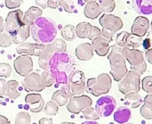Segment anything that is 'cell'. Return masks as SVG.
Masks as SVG:
<instances>
[{
  "instance_id": "cell-15",
  "label": "cell",
  "mask_w": 152,
  "mask_h": 124,
  "mask_svg": "<svg viewBox=\"0 0 152 124\" xmlns=\"http://www.w3.org/2000/svg\"><path fill=\"white\" fill-rule=\"evenodd\" d=\"M25 103L29 106V110L32 113H40L45 107V100L40 94L32 93L28 94L25 97Z\"/></svg>"
},
{
  "instance_id": "cell-46",
  "label": "cell",
  "mask_w": 152,
  "mask_h": 124,
  "mask_svg": "<svg viewBox=\"0 0 152 124\" xmlns=\"http://www.w3.org/2000/svg\"><path fill=\"white\" fill-rule=\"evenodd\" d=\"M47 2L48 0H35V3L37 6H40L41 8L43 9H45L47 8Z\"/></svg>"
},
{
  "instance_id": "cell-31",
  "label": "cell",
  "mask_w": 152,
  "mask_h": 124,
  "mask_svg": "<svg viewBox=\"0 0 152 124\" xmlns=\"http://www.w3.org/2000/svg\"><path fill=\"white\" fill-rule=\"evenodd\" d=\"M142 38L134 35L132 33H130L127 41H126V46L130 47V48H138L142 44Z\"/></svg>"
},
{
  "instance_id": "cell-14",
  "label": "cell",
  "mask_w": 152,
  "mask_h": 124,
  "mask_svg": "<svg viewBox=\"0 0 152 124\" xmlns=\"http://www.w3.org/2000/svg\"><path fill=\"white\" fill-rule=\"evenodd\" d=\"M150 27L151 23L148 18H146L145 16H138L132 25L131 31L132 34L142 38L147 34L148 30H150Z\"/></svg>"
},
{
  "instance_id": "cell-29",
  "label": "cell",
  "mask_w": 152,
  "mask_h": 124,
  "mask_svg": "<svg viewBox=\"0 0 152 124\" xmlns=\"http://www.w3.org/2000/svg\"><path fill=\"white\" fill-rule=\"evenodd\" d=\"M69 95L62 89L60 90H56L52 97V100L54 101L59 106H64L68 104L69 100Z\"/></svg>"
},
{
  "instance_id": "cell-44",
  "label": "cell",
  "mask_w": 152,
  "mask_h": 124,
  "mask_svg": "<svg viewBox=\"0 0 152 124\" xmlns=\"http://www.w3.org/2000/svg\"><path fill=\"white\" fill-rule=\"evenodd\" d=\"M6 80L3 78H0V97H4L5 96V89H6Z\"/></svg>"
},
{
  "instance_id": "cell-45",
  "label": "cell",
  "mask_w": 152,
  "mask_h": 124,
  "mask_svg": "<svg viewBox=\"0 0 152 124\" xmlns=\"http://www.w3.org/2000/svg\"><path fill=\"white\" fill-rule=\"evenodd\" d=\"M61 89L64 90V91L69 95V97H71L74 96L73 93H72V91H71V89H70V86H69V82H68V83H65V84H62V86L61 87Z\"/></svg>"
},
{
  "instance_id": "cell-30",
  "label": "cell",
  "mask_w": 152,
  "mask_h": 124,
  "mask_svg": "<svg viewBox=\"0 0 152 124\" xmlns=\"http://www.w3.org/2000/svg\"><path fill=\"white\" fill-rule=\"evenodd\" d=\"M76 27L71 24L64 26L61 30V37L67 41L74 40L76 38Z\"/></svg>"
},
{
  "instance_id": "cell-25",
  "label": "cell",
  "mask_w": 152,
  "mask_h": 124,
  "mask_svg": "<svg viewBox=\"0 0 152 124\" xmlns=\"http://www.w3.org/2000/svg\"><path fill=\"white\" fill-rule=\"evenodd\" d=\"M125 100H126V103L132 109H135L139 107L143 102L141 95L137 91H131V92L125 94Z\"/></svg>"
},
{
  "instance_id": "cell-18",
  "label": "cell",
  "mask_w": 152,
  "mask_h": 124,
  "mask_svg": "<svg viewBox=\"0 0 152 124\" xmlns=\"http://www.w3.org/2000/svg\"><path fill=\"white\" fill-rule=\"evenodd\" d=\"M30 35V25H27L22 23V25H20L12 34V42L14 44L20 45L23 42H25L28 38Z\"/></svg>"
},
{
  "instance_id": "cell-40",
  "label": "cell",
  "mask_w": 152,
  "mask_h": 124,
  "mask_svg": "<svg viewBox=\"0 0 152 124\" xmlns=\"http://www.w3.org/2000/svg\"><path fill=\"white\" fill-rule=\"evenodd\" d=\"M12 73V67L7 63H0V78H8Z\"/></svg>"
},
{
  "instance_id": "cell-36",
  "label": "cell",
  "mask_w": 152,
  "mask_h": 124,
  "mask_svg": "<svg viewBox=\"0 0 152 124\" xmlns=\"http://www.w3.org/2000/svg\"><path fill=\"white\" fill-rule=\"evenodd\" d=\"M14 123L16 124H29L31 123V117L27 112H20L17 114Z\"/></svg>"
},
{
  "instance_id": "cell-28",
  "label": "cell",
  "mask_w": 152,
  "mask_h": 124,
  "mask_svg": "<svg viewBox=\"0 0 152 124\" xmlns=\"http://www.w3.org/2000/svg\"><path fill=\"white\" fill-rule=\"evenodd\" d=\"M93 25L89 22L82 21L76 26V35L79 38H88Z\"/></svg>"
},
{
  "instance_id": "cell-4",
  "label": "cell",
  "mask_w": 152,
  "mask_h": 124,
  "mask_svg": "<svg viewBox=\"0 0 152 124\" xmlns=\"http://www.w3.org/2000/svg\"><path fill=\"white\" fill-rule=\"evenodd\" d=\"M99 22L102 27V37L107 38L109 41H111L114 35L123 27L122 20L118 16L111 13H104L103 15H102Z\"/></svg>"
},
{
  "instance_id": "cell-19",
  "label": "cell",
  "mask_w": 152,
  "mask_h": 124,
  "mask_svg": "<svg viewBox=\"0 0 152 124\" xmlns=\"http://www.w3.org/2000/svg\"><path fill=\"white\" fill-rule=\"evenodd\" d=\"M102 9L97 1L87 2L84 8V14L86 18L94 20L98 18L102 13Z\"/></svg>"
},
{
  "instance_id": "cell-32",
  "label": "cell",
  "mask_w": 152,
  "mask_h": 124,
  "mask_svg": "<svg viewBox=\"0 0 152 124\" xmlns=\"http://www.w3.org/2000/svg\"><path fill=\"white\" fill-rule=\"evenodd\" d=\"M82 113L84 114V117L88 121H97L100 118V115H99L98 112L96 111L95 108L92 107V106L86 107V109H84L82 111Z\"/></svg>"
},
{
  "instance_id": "cell-20",
  "label": "cell",
  "mask_w": 152,
  "mask_h": 124,
  "mask_svg": "<svg viewBox=\"0 0 152 124\" xmlns=\"http://www.w3.org/2000/svg\"><path fill=\"white\" fill-rule=\"evenodd\" d=\"M133 7L141 15L152 13V0H133Z\"/></svg>"
},
{
  "instance_id": "cell-38",
  "label": "cell",
  "mask_w": 152,
  "mask_h": 124,
  "mask_svg": "<svg viewBox=\"0 0 152 124\" xmlns=\"http://www.w3.org/2000/svg\"><path fill=\"white\" fill-rule=\"evenodd\" d=\"M129 35H130V33L127 31H121L120 33H118L116 37V39H115L116 45L118 46H121V47L126 46Z\"/></svg>"
},
{
  "instance_id": "cell-35",
  "label": "cell",
  "mask_w": 152,
  "mask_h": 124,
  "mask_svg": "<svg viewBox=\"0 0 152 124\" xmlns=\"http://www.w3.org/2000/svg\"><path fill=\"white\" fill-rule=\"evenodd\" d=\"M44 111L46 115H50V116H54L58 114L59 111V106L54 102V101H49L45 104V107H44Z\"/></svg>"
},
{
  "instance_id": "cell-1",
  "label": "cell",
  "mask_w": 152,
  "mask_h": 124,
  "mask_svg": "<svg viewBox=\"0 0 152 124\" xmlns=\"http://www.w3.org/2000/svg\"><path fill=\"white\" fill-rule=\"evenodd\" d=\"M58 30L56 22L48 17L40 16L30 25V35L38 44L47 45L57 37Z\"/></svg>"
},
{
  "instance_id": "cell-50",
  "label": "cell",
  "mask_w": 152,
  "mask_h": 124,
  "mask_svg": "<svg viewBox=\"0 0 152 124\" xmlns=\"http://www.w3.org/2000/svg\"><path fill=\"white\" fill-rule=\"evenodd\" d=\"M10 123V121L6 118V117H4V115H1L0 114V124H8Z\"/></svg>"
},
{
  "instance_id": "cell-16",
  "label": "cell",
  "mask_w": 152,
  "mask_h": 124,
  "mask_svg": "<svg viewBox=\"0 0 152 124\" xmlns=\"http://www.w3.org/2000/svg\"><path fill=\"white\" fill-rule=\"evenodd\" d=\"M76 56L80 61H89L94 56V48L90 43H81L75 50Z\"/></svg>"
},
{
  "instance_id": "cell-51",
  "label": "cell",
  "mask_w": 152,
  "mask_h": 124,
  "mask_svg": "<svg viewBox=\"0 0 152 124\" xmlns=\"http://www.w3.org/2000/svg\"><path fill=\"white\" fill-rule=\"evenodd\" d=\"M4 27H5V23H4V21L3 19L2 16H0V33L3 32L4 30Z\"/></svg>"
},
{
  "instance_id": "cell-49",
  "label": "cell",
  "mask_w": 152,
  "mask_h": 124,
  "mask_svg": "<svg viewBox=\"0 0 152 124\" xmlns=\"http://www.w3.org/2000/svg\"><path fill=\"white\" fill-rule=\"evenodd\" d=\"M39 124H52L53 123V120L50 118H42L39 120L38 122Z\"/></svg>"
},
{
  "instance_id": "cell-24",
  "label": "cell",
  "mask_w": 152,
  "mask_h": 124,
  "mask_svg": "<svg viewBox=\"0 0 152 124\" xmlns=\"http://www.w3.org/2000/svg\"><path fill=\"white\" fill-rule=\"evenodd\" d=\"M132 114L130 108L126 106L118 107L114 113V121L118 123H126L131 119Z\"/></svg>"
},
{
  "instance_id": "cell-3",
  "label": "cell",
  "mask_w": 152,
  "mask_h": 124,
  "mask_svg": "<svg viewBox=\"0 0 152 124\" xmlns=\"http://www.w3.org/2000/svg\"><path fill=\"white\" fill-rule=\"evenodd\" d=\"M112 86V80L108 73H102L97 78H90L86 84V90L94 97L109 93Z\"/></svg>"
},
{
  "instance_id": "cell-33",
  "label": "cell",
  "mask_w": 152,
  "mask_h": 124,
  "mask_svg": "<svg viewBox=\"0 0 152 124\" xmlns=\"http://www.w3.org/2000/svg\"><path fill=\"white\" fill-rule=\"evenodd\" d=\"M97 2L101 6L102 11L106 13H110L116 7L114 0H97Z\"/></svg>"
},
{
  "instance_id": "cell-17",
  "label": "cell",
  "mask_w": 152,
  "mask_h": 124,
  "mask_svg": "<svg viewBox=\"0 0 152 124\" xmlns=\"http://www.w3.org/2000/svg\"><path fill=\"white\" fill-rule=\"evenodd\" d=\"M92 46L94 48V51L100 56H105L109 54L110 51V42L107 38H105L104 37L101 36L98 37L96 38H94V40H92Z\"/></svg>"
},
{
  "instance_id": "cell-27",
  "label": "cell",
  "mask_w": 152,
  "mask_h": 124,
  "mask_svg": "<svg viewBox=\"0 0 152 124\" xmlns=\"http://www.w3.org/2000/svg\"><path fill=\"white\" fill-rule=\"evenodd\" d=\"M141 115L146 120H152V95L148 94L144 97L143 105L141 108Z\"/></svg>"
},
{
  "instance_id": "cell-53",
  "label": "cell",
  "mask_w": 152,
  "mask_h": 124,
  "mask_svg": "<svg viewBox=\"0 0 152 124\" xmlns=\"http://www.w3.org/2000/svg\"><path fill=\"white\" fill-rule=\"evenodd\" d=\"M85 1L87 3V2H90V1H97V0H85Z\"/></svg>"
},
{
  "instance_id": "cell-12",
  "label": "cell",
  "mask_w": 152,
  "mask_h": 124,
  "mask_svg": "<svg viewBox=\"0 0 152 124\" xmlns=\"http://www.w3.org/2000/svg\"><path fill=\"white\" fill-rule=\"evenodd\" d=\"M23 14V12L20 9H15L9 12L4 21V30L12 35L20 25H22Z\"/></svg>"
},
{
  "instance_id": "cell-8",
  "label": "cell",
  "mask_w": 152,
  "mask_h": 124,
  "mask_svg": "<svg viewBox=\"0 0 152 124\" xmlns=\"http://www.w3.org/2000/svg\"><path fill=\"white\" fill-rule=\"evenodd\" d=\"M93 104L92 99L86 95L81 96H73L69 98L67 104V109L69 113L74 114H78L84 109L88 106H91Z\"/></svg>"
},
{
  "instance_id": "cell-10",
  "label": "cell",
  "mask_w": 152,
  "mask_h": 124,
  "mask_svg": "<svg viewBox=\"0 0 152 124\" xmlns=\"http://www.w3.org/2000/svg\"><path fill=\"white\" fill-rule=\"evenodd\" d=\"M21 84L27 92H41L45 89L41 75L37 72H31L25 76Z\"/></svg>"
},
{
  "instance_id": "cell-6",
  "label": "cell",
  "mask_w": 152,
  "mask_h": 124,
  "mask_svg": "<svg viewBox=\"0 0 152 124\" xmlns=\"http://www.w3.org/2000/svg\"><path fill=\"white\" fill-rule=\"evenodd\" d=\"M141 89V74L134 70L127 72L124 78L118 81V89L122 94L131 91L139 92Z\"/></svg>"
},
{
  "instance_id": "cell-54",
  "label": "cell",
  "mask_w": 152,
  "mask_h": 124,
  "mask_svg": "<svg viewBox=\"0 0 152 124\" xmlns=\"http://www.w3.org/2000/svg\"><path fill=\"white\" fill-rule=\"evenodd\" d=\"M3 99V97H0V103H1V100Z\"/></svg>"
},
{
  "instance_id": "cell-22",
  "label": "cell",
  "mask_w": 152,
  "mask_h": 124,
  "mask_svg": "<svg viewBox=\"0 0 152 124\" xmlns=\"http://www.w3.org/2000/svg\"><path fill=\"white\" fill-rule=\"evenodd\" d=\"M47 6L51 9H57L61 6L65 12L71 13L74 12V3L72 0H48Z\"/></svg>"
},
{
  "instance_id": "cell-39",
  "label": "cell",
  "mask_w": 152,
  "mask_h": 124,
  "mask_svg": "<svg viewBox=\"0 0 152 124\" xmlns=\"http://www.w3.org/2000/svg\"><path fill=\"white\" fill-rule=\"evenodd\" d=\"M40 75H41L42 81H43V83H44V85H45V88H50V87H52L54 84L55 80H54L53 77L52 76V74L50 73V72L45 71Z\"/></svg>"
},
{
  "instance_id": "cell-47",
  "label": "cell",
  "mask_w": 152,
  "mask_h": 124,
  "mask_svg": "<svg viewBox=\"0 0 152 124\" xmlns=\"http://www.w3.org/2000/svg\"><path fill=\"white\" fill-rule=\"evenodd\" d=\"M142 45H143V47L145 49H147V50L150 49V47L152 45V42L151 41V38H148L144 41H142Z\"/></svg>"
},
{
  "instance_id": "cell-2",
  "label": "cell",
  "mask_w": 152,
  "mask_h": 124,
  "mask_svg": "<svg viewBox=\"0 0 152 124\" xmlns=\"http://www.w3.org/2000/svg\"><path fill=\"white\" fill-rule=\"evenodd\" d=\"M108 59L110 65V74L114 80L119 81L127 73L126 58L123 55V48L117 45L110 47Z\"/></svg>"
},
{
  "instance_id": "cell-52",
  "label": "cell",
  "mask_w": 152,
  "mask_h": 124,
  "mask_svg": "<svg viewBox=\"0 0 152 124\" xmlns=\"http://www.w3.org/2000/svg\"><path fill=\"white\" fill-rule=\"evenodd\" d=\"M151 34H152V21H151Z\"/></svg>"
},
{
  "instance_id": "cell-37",
  "label": "cell",
  "mask_w": 152,
  "mask_h": 124,
  "mask_svg": "<svg viewBox=\"0 0 152 124\" xmlns=\"http://www.w3.org/2000/svg\"><path fill=\"white\" fill-rule=\"evenodd\" d=\"M12 35L8 32H1L0 33V46L8 47L12 44Z\"/></svg>"
},
{
  "instance_id": "cell-55",
  "label": "cell",
  "mask_w": 152,
  "mask_h": 124,
  "mask_svg": "<svg viewBox=\"0 0 152 124\" xmlns=\"http://www.w3.org/2000/svg\"></svg>"
},
{
  "instance_id": "cell-5",
  "label": "cell",
  "mask_w": 152,
  "mask_h": 124,
  "mask_svg": "<svg viewBox=\"0 0 152 124\" xmlns=\"http://www.w3.org/2000/svg\"><path fill=\"white\" fill-rule=\"evenodd\" d=\"M122 48L126 60L131 65V70H134L140 74L144 73L147 70V64L142 52L137 48H130L127 46H124Z\"/></svg>"
},
{
  "instance_id": "cell-41",
  "label": "cell",
  "mask_w": 152,
  "mask_h": 124,
  "mask_svg": "<svg viewBox=\"0 0 152 124\" xmlns=\"http://www.w3.org/2000/svg\"><path fill=\"white\" fill-rule=\"evenodd\" d=\"M142 89L147 94L152 95V76H146L143 78L142 82Z\"/></svg>"
},
{
  "instance_id": "cell-13",
  "label": "cell",
  "mask_w": 152,
  "mask_h": 124,
  "mask_svg": "<svg viewBox=\"0 0 152 124\" xmlns=\"http://www.w3.org/2000/svg\"><path fill=\"white\" fill-rule=\"evenodd\" d=\"M47 45L38 44V43L36 44V43L23 42L16 47V51L19 55H29V56H31V55L39 56L41 54H43L46 50Z\"/></svg>"
},
{
  "instance_id": "cell-34",
  "label": "cell",
  "mask_w": 152,
  "mask_h": 124,
  "mask_svg": "<svg viewBox=\"0 0 152 124\" xmlns=\"http://www.w3.org/2000/svg\"><path fill=\"white\" fill-rule=\"evenodd\" d=\"M51 45H52V47H53L54 53H64L67 50L66 41L62 38L54 39Z\"/></svg>"
},
{
  "instance_id": "cell-11",
  "label": "cell",
  "mask_w": 152,
  "mask_h": 124,
  "mask_svg": "<svg viewBox=\"0 0 152 124\" xmlns=\"http://www.w3.org/2000/svg\"><path fill=\"white\" fill-rule=\"evenodd\" d=\"M13 67L15 72L22 77H25L33 71V61L29 55H20L13 61Z\"/></svg>"
},
{
  "instance_id": "cell-9",
  "label": "cell",
  "mask_w": 152,
  "mask_h": 124,
  "mask_svg": "<svg viewBox=\"0 0 152 124\" xmlns=\"http://www.w3.org/2000/svg\"><path fill=\"white\" fill-rule=\"evenodd\" d=\"M68 82L73 95L83 94L86 90V76L82 71H74L69 74Z\"/></svg>"
},
{
  "instance_id": "cell-7",
  "label": "cell",
  "mask_w": 152,
  "mask_h": 124,
  "mask_svg": "<svg viewBox=\"0 0 152 124\" xmlns=\"http://www.w3.org/2000/svg\"><path fill=\"white\" fill-rule=\"evenodd\" d=\"M117 107V102L111 96H103L100 97L96 104L95 109L98 112L100 117H109L110 116Z\"/></svg>"
},
{
  "instance_id": "cell-26",
  "label": "cell",
  "mask_w": 152,
  "mask_h": 124,
  "mask_svg": "<svg viewBox=\"0 0 152 124\" xmlns=\"http://www.w3.org/2000/svg\"><path fill=\"white\" fill-rule=\"evenodd\" d=\"M5 96L11 99H16L20 96V91L19 89V83L17 80H11L6 82Z\"/></svg>"
},
{
  "instance_id": "cell-48",
  "label": "cell",
  "mask_w": 152,
  "mask_h": 124,
  "mask_svg": "<svg viewBox=\"0 0 152 124\" xmlns=\"http://www.w3.org/2000/svg\"><path fill=\"white\" fill-rule=\"evenodd\" d=\"M145 55H146V58H147L148 62L152 64V48L148 49V50L146 51V54H145Z\"/></svg>"
},
{
  "instance_id": "cell-42",
  "label": "cell",
  "mask_w": 152,
  "mask_h": 124,
  "mask_svg": "<svg viewBox=\"0 0 152 124\" xmlns=\"http://www.w3.org/2000/svg\"><path fill=\"white\" fill-rule=\"evenodd\" d=\"M24 0H4V4L8 9L19 8Z\"/></svg>"
},
{
  "instance_id": "cell-21",
  "label": "cell",
  "mask_w": 152,
  "mask_h": 124,
  "mask_svg": "<svg viewBox=\"0 0 152 124\" xmlns=\"http://www.w3.org/2000/svg\"><path fill=\"white\" fill-rule=\"evenodd\" d=\"M54 54V51L52 47V45L51 44H48L47 45V48L46 50L41 54L38 57V64H39V67L41 69H43L44 71H48L49 70V67H50V62L52 60V57Z\"/></svg>"
},
{
  "instance_id": "cell-43",
  "label": "cell",
  "mask_w": 152,
  "mask_h": 124,
  "mask_svg": "<svg viewBox=\"0 0 152 124\" xmlns=\"http://www.w3.org/2000/svg\"><path fill=\"white\" fill-rule=\"evenodd\" d=\"M101 36H102V30H101L98 27L93 26V27H92V30H91V32H90V35H89V37H88V39L94 40V38H98V37H101Z\"/></svg>"
},
{
  "instance_id": "cell-23",
  "label": "cell",
  "mask_w": 152,
  "mask_h": 124,
  "mask_svg": "<svg viewBox=\"0 0 152 124\" xmlns=\"http://www.w3.org/2000/svg\"><path fill=\"white\" fill-rule=\"evenodd\" d=\"M43 13V11L38 6H31L23 14L22 22L27 25H31L35 20L39 18Z\"/></svg>"
}]
</instances>
